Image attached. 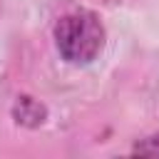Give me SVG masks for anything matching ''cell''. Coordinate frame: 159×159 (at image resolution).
<instances>
[{
	"label": "cell",
	"instance_id": "obj_1",
	"mask_svg": "<svg viewBox=\"0 0 159 159\" xmlns=\"http://www.w3.org/2000/svg\"><path fill=\"white\" fill-rule=\"evenodd\" d=\"M55 37H57V47L62 57L75 65L92 62L104 45L102 22L97 20V15L84 12V10L65 15L55 27Z\"/></svg>",
	"mask_w": 159,
	"mask_h": 159
}]
</instances>
